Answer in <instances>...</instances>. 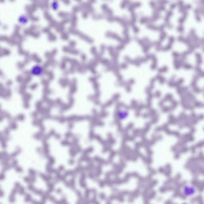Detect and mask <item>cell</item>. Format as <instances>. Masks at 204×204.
<instances>
[{"instance_id":"4","label":"cell","mask_w":204,"mask_h":204,"mask_svg":"<svg viewBox=\"0 0 204 204\" xmlns=\"http://www.w3.org/2000/svg\"><path fill=\"white\" fill-rule=\"evenodd\" d=\"M28 21V18L26 15H22L19 18V22L21 24H25Z\"/></svg>"},{"instance_id":"5","label":"cell","mask_w":204,"mask_h":204,"mask_svg":"<svg viewBox=\"0 0 204 204\" xmlns=\"http://www.w3.org/2000/svg\"><path fill=\"white\" fill-rule=\"evenodd\" d=\"M58 3L56 1H54L51 3V7L54 10H57L58 8Z\"/></svg>"},{"instance_id":"6","label":"cell","mask_w":204,"mask_h":204,"mask_svg":"<svg viewBox=\"0 0 204 204\" xmlns=\"http://www.w3.org/2000/svg\"><path fill=\"white\" fill-rule=\"evenodd\" d=\"M180 204H189L188 203H187V202H183V203H180Z\"/></svg>"},{"instance_id":"3","label":"cell","mask_w":204,"mask_h":204,"mask_svg":"<svg viewBox=\"0 0 204 204\" xmlns=\"http://www.w3.org/2000/svg\"><path fill=\"white\" fill-rule=\"evenodd\" d=\"M128 113L125 110L119 111L118 113V116L120 119H124L128 116Z\"/></svg>"},{"instance_id":"1","label":"cell","mask_w":204,"mask_h":204,"mask_svg":"<svg viewBox=\"0 0 204 204\" xmlns=\"http://www.w3.org/2000/svg\"><path fill=\"white\" fill-rule=\"evenodd\" d=\"M181 193L183 197L187 199L195 196L197 193V189L194 185L191 184H186L181 189Z\"/></svg>"},{"instance_id":"2","label":"cell","mask_w":204,"mask_h":204,"mask_svg":"<svg viewBox=\"0 0 204 204\" xmlns=\"http://www.w3.org/2000/svg\"><path fill=\"white\" fill-rule=\"evenodd\" d=\"M30 71L32 75L35 76H40L43 72V68L41 66L36 65L32 68Z\"/></svg>"}]
</instances>
